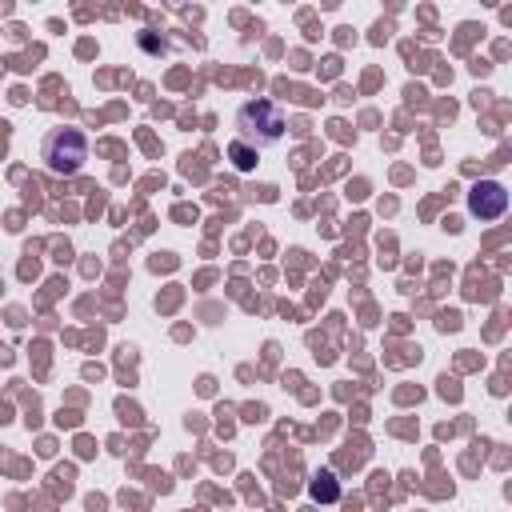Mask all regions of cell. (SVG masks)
<instances>
[{"label": "cell", "mask_w": 512, "mask_h": 512, "mask_svg": "<svg viewBox=\"0 0 512 512\" xmlns=\"http://www.w3.org/2000/svg\"><path fill=\"white\" fill-rule=\"evenodd\" d=\"M284 132H288V120H284V112L272 100H248V104H240V112H236V144L260 152V148L280 144Z\"/></svg>", "instance_id": "obj_1"}, {"label": "cell", "mask_w": 512, "mask_h": 512, "mask_svg": "<svg viewBox=\"0 0 512 512\" xmlns=\"http://www.w3.org/2000/svg\"><path fill=\"white\" fill-rule=\"evenodd\" d=\"M40 160H44V168H48L52 176H72V172H80L84 160H88V140H84V132H80V128H52V132L44 136V144H40Z\"/></svg>", "instance_id": "obj_2"}, {"label": "cell", "mask_w": 512, "mask_h": 512, "mask_svg": "<svg viewBox=\"0 0 512 512\" xmlns=\"http://www.w3.org/2000/svg\"><path fill=\"white\" fill-rule=\"evenodd\" d=\"M504 208H508V192H504V184H496V180H480V184L468 188V212H472V216H480V220H496Z\"/></svg>", "instance_id": "obj_3"}, {"label": "cell", "mask_w": 512, "mask_h": 512, "mask_svg": "<svg viewBox=\"0 0 512 512\" xmlns=\"http://www.w3.org/2000/svg\"><path fill=\"white\" fill-rule=\"evenodd\" d=\"M312 496H316V500H324V504H328V500H336V496H340V488H336V476H332V472H328V468H324V472H316V476H312Z\"/></svg>", "instance_id": "obj_4"}, {"label": "cell", "mask_w": 512, "mask_h": 512, "mask_svg": "<svg viewBox=\"0 0 512 512\" xmlns=\"http://www.w3.org/2000/svg\"><path fill=\"white\" fill-rule=\"evenodd\" d=\"M232 164H236L240 172H252V164H256V152H252V148H244V144H232Z\"/></svg>", "instance_id": "obj_5"}]
</instances>
